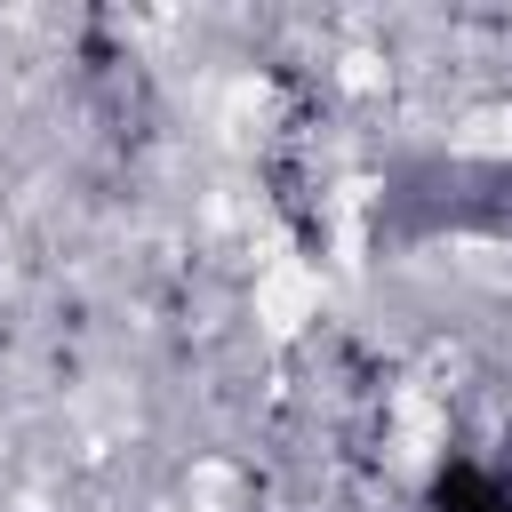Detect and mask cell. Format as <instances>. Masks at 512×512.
Masks as SVG:
<instances>
[{
  "mask_svg": "<svg viewBox=\"0 0 512 512\" xmlns=\"http://www.w3.org/2000/svg\"><path fill=\"white\" fill-rule=\"evenodd\" d=\"M424 512H512V472L488 456H440L424 472Z\"/></svg>",
  "mask_w": 512,
  "mask_h": 512,
  "instance_id": "6da1fadb",
  "label": "cell"
}]
</instances>
